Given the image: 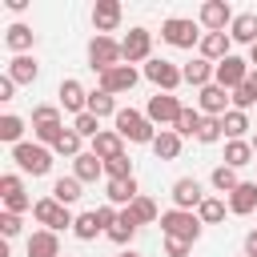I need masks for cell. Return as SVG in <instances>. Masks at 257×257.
Listing matches in <instances>:
<instances>
[{
	"label": "cell",
	"mask_w": 257,
	"mask_h": 257,
	"mask_svg": "<svg viewBox=\"0 0 257 257\" xmlns=\"http://www.w3.org/2000/svg\"><path fill=\"white\" fill-rule=\"evenodd\" d=\"M12 161H16L20 173L44 177V173L52 169V149H44V145H36V141H20V145L12 149Z\"/></svg>",
	"instance_id": "cell-2"
},
{
	"label": "cell",
	"mask_w": 257,
	"mask_h": 257,
	"mask_svg": "<svg viewBox=\"0 0 257 257\" xmlns=\"http://www.w3.org/2000/svg\"><path fill=\"white\" fill-rule=\"evenodd\" d=\"M96 221H100V229H104V233H108V229H112V225H116V221H120V213H116V209H112V205H100V209H96Z\"/></svg>",
	"instance_id": "cell-47"
},
{
	"label": "cell",
	"mask_w": 257,
	"mask_h": 257,
	"mask_svg": "<svg viewBox=\"0 0 257 257\" xmlns=\"http://www.w3.org/2000/svg\"><path fill=\"white\" fill-rule=\"evenodd\" d=\"M104 177H108V181H128V177H133V161H128V153L104 161Z\"/></svg>",
	"instance_id": "cell-40"
},
{
	"label": "cell",
	"mask_w": 257,
	"mask_h": 257,
	"mask_svg": "<svg viewBox=\"0 0 257 257\" xmlns=\"http://www.w3.org/2000/svg\"><path fill=\"white\" fill-rule=\"evenodd\" d=\"M72 128H76V133H80V137H88V141H92V137H96V133H100V120H96V116H92V112H80V116H76V120H72Z\"/></svg>",
	"instance_id": "cell-44"
},
{
	"label": "cell",
	"mask_w": 257,
	"mask_h": 257,
	"mask_svg": "<svg viewBox=\"0 0 257 257\" xmlns=\"http://www.w3.org/2000/svg\"><path fill=\"white\" fill-rule=\"evenodd\" d=\"M52 116H60L56 104H36V108H32V120H52Z\"/></svg>",
	"instance_id": "cell-50"
},
{
	"label": "cell",
	"mask_w": 257,
	"mask_h": 257,
	"mask_svg": "<svg viewBox=\"0 0 257 257\" xmlns=\"http://www.w3.org/2000/svg\"><path fill=\"white\" fill-rule=\"evenodd\" d=\"M229 36L237 40V44H257V12H237V20L229 24Z\"/></svg>",
	"instance_id": "cell-21"
},
{
	"label": "cell",
	"mask_w": 257,
	"mask_h": 257,
	"mask_svg": "<svg viewBox=\"0 0 257 257\" xmlns=\"http://www.w3.org/2000/svg\"><path fill=\"white\" fill-rule=\"evenodd\" d=\"M197 217H201V225H221L225 221V201L221 197H205L201 209H197Z\"/></svg>",
	"instance_id": "cell-36"
},
{
	"label": "cell",
	"mask_w": 257,
	"mask_h": 257,
	"mask_svg": "<svg viewBox=\"0 0 257 257\" xmlns=\"http://www.w3.org/2000/svg\"><path fill=\"white\" fill-rule=\"evenodd\" d=\"M249 60H241V56H225L221 64H217V72H213V84H221L225 92H233V88H241L245 80H249Z\"/></svg>",
	"instance_id": "cell-7"
},
{
	"label": "cell",
	"mask_w": 257,
	"mask_h": 257,
	"mask_svg": "<svg viewBox=\"0 0 257 257\" xmlns=\"http://www.w3.org/2000/svg\"><path fill=\"white\" fill-rule=\"evenodd\" d=\"M137 229H141V225H137V217H133V213L124 209V213H120V221H116V225L108 229V241L124 249V245H133V237H137Z\"/></svg>",
	"instance_id": "cell-27"
},
{
	"label": "cell",
	"mask_w": 257,
	"mask_h": 257,
	"mask_svg": "<svg viewBox=\"0 0 257 257\" xmlns=\"http://www.w3.org/2000/svg\"><path fill=\"white\" fill-rule=\"evenodd\" d=\"M116 257H141V253H137V249H120Z\"/></svg>",
	"instance_id": "cell-53"
},
{
	"label": "cell",
	"mask_w": 257,
	"mask_h": 257,
	"mask_svg": "<svg viewBox=\"0 0 257 257\" xmlns=\"http://www.w3.org/2000/svg\"><path fill=\"white\" fill-rule=\"evenodd\" d=\"M161 229H165V237H181V241L197 245V237H201V217H197V213H185V209H169V213H161Z\"/></svg>",
	"instance_id": "cell-3"
},
{
	"label": "cell",
	"mask_w": 257,
	"mask_h": 257,
	"mask_svg": "<svg viewBox=\"0 0 257 257\" xmlns=\"http://www.w3.org/2000/svg\"><path fill=\"white\" fill-rule=\"evenodd\" d=\"M145 76H149L161 92H173L177 84H185V76H181V68H177L173 60H149V64H145Z\"/></svg>",
	"instance_id": "cell-10"
},
{
	"label": "cell",
	"mask_w": 257,
	"mask_h": 257,
	"mask_svg": "<svg viewBox=\"0 0 257 257\" xmlns=\"http://www.w3.org/2000/svg\"><path fill=\"white\" fill-rule=\"evenodd\" d=\"M201 120H205V112H201V108H181V116H177L173 133H177V137H197V133H201Z\"/></svg>",
	"instance_id": "cell-31"
},
{
	"label": "cell",
	"mask_w": 257,
	"mask_h": 257,
	"mask_svg": "<svg viewBox=\"0 0 257 257\" xmlns=\"http://www.w3.org/2000/svg\"><path fill=\"white\" fill-rule=\"evenodd\" d=\"M88 112L100 120V116H116L120 108H116V100H112V92H104V88H96V92H88Z\"/></svg>",
	"instance_id": "cell-30"
},
{
	"label": "cell",
	"mask_w": 257,
	"mask_h": 257,
	"mask_svg": "<svg viewBox=\"0 0 257 257\" xmlns=\"http://www.w3.org/2000/svg\"><path fill=\"white\" fill-rule=\"evenodd\" d=\"M233 20H237V16H233V8H229L225 0H205V4H201V24H205L209 32H225Z\"/></svg>",
	"instance_id": "cell-13"
},
{
	"label": "cell",
	"mask_w": 257,
	"mask_h": 257,
	"mask_svg": "<svg viewBox=\"0 0 257 257\" xmlns=\"http://www.w3.org/2000/svg\"><path fill=\"white\" fill-rule=\"evenodd\" d=\"M213 72H217V64H209L205 56H197V60H189V64L181 68L185 84H193V88H205V84H213Z\"/></svg>",
	"instance_id": "cell-20"
},
{
	"label": "cell",
	"mask_w": 257,
	"mask_h": 257,
	"mask_svg": "<svg viewBox=\"0 0 257 257\" xmlns=\"http://www.w3.org/2000/svg\"><path fill=\"white\" fill-rule=\"evenodd\" d=\"M32 217H36L44 229H52V233H60V229L76 225V217L68 213V205H60L56 197H44V201H36V205H32Z\"/></svg>",
	"instance_id": "cell-5"
},
{
	"label": "cell",
	"mask_w": 257,
	"mask_h": 257,
	"mask_svg": "<svg viewBox=\"0 0 257 257\" xmlns=\"http://www.w3.org/2000/svg\"><path fill=\"white\" fill-rule=\"evenodd\" d=\"M52 197H56L60 205H72V201H80V181H76V177H56V185H52Z\"/></svg>",
	"instance_id": "cell-34"
},
{
	"label": "cell",
	"mask_w": 257,
	"mask_h": 257,
	"mask_svg": "<svg viewBox=\"0 0 257 257\" xmlns=\"http://www.w3.org/2000/svg\"><path fill=\"white\" fill-rule=\"evenodd\" d=\"M229 44H233V36H229V32H205L197 48H201V56H205L209 64H221L225 56H233V52H229Z\"/></svg>",
	"instance_id": "cell-15"
},
{
	"label": "cell",
	"mask_w": 257,
	"mask_h": 257,
	"mask_svg": "<svg viewBox=\"0 0 257 257\" xmlns=\"http://www.w3.org/2000/svg\"><path fill=\"white\" fill-rule=\"evenodd\" d=\"M128 213L137 217V225H153V221H161V213H157V201H153V197H137V201L128 205Z\"/></svg>",
	"instance_id": "cell-35"
},
{
	"label": "cell",
	"mask_w": 257,
	"mask_h": 257,
	"mask_svg": "<svg viewBox=\"0 0 257 257\" xmlns=\"http://www.w3.org/2000/svg\"><path fill=\"white\" fill-rule=\"evenodd\" d=\"M229 213H237V217L257 213V181H241V185L229 193Z\"/></svg>",
	"instance_id": "cell-18"
},
{
	"label": "cell",
	"mask_w": 257,
	"mask_h": 257,
	"mask_svg": "<svg viewBox=\"0 0 257 257\" xmlns=\"http://www.w3.org/2000/svg\"><path fill=\"white\" fill-rule=\"evenodd\" d=\"M88 64H92V72H108V68L124 64L120 40H112V36H92V40H88Z\"/></svg>",
	"instance_id": "cell-4"
},
{
	"label": "cell",
	"mask_w": 257,
	"mask_h": 257,
	"mask_svg": "<svg viewBox=\"0 0 257 257\" xmlns=\"http://www.w3.org/2000/svg\"><path fill=\"white\" fill-rule=\"evenodd\" d=\"M221 133H225V128H221V116H205V120H201V133H197V141H201V145H217V141H221Z\"/></svg>",
	"instance_id": "cell-42"
},
{
	"label": "cell",
	"mask_w": 257,
	"mask_h": 257,
	"mask_svg": "<svg viewBox=\"0 0 257 257\" xmlns=\"http://www.w3.org/2000/svg\"><path fill=\"white\" fill-rule=\"evenodd\" d=\"M24 209H32V201H28V193H12V197H4V213H24Z\"/></svg>",
	"instance_id": "cell-45"
},
{
	"label": "cell",
	"mask_w": 257,
	"mask_h": 257,
	"mask_svg": "<svg viewBox=\"0 0 257 257\" xmlns=\"http://www.w3.org/2000/svg\"><path fill=\"white\" fill-rule=\"evenodd\" d=\"M20 137H24V120L20 116H12V112H4L0 116V141H8L12 149L20 145Z\"/></svg>",
	"instance_id": "cell-37"
},
{
	"label": "cell",
	"mask_w": 257,
	"mask_h": 257,
	"mask_svg": "<svg viewBox=\"0 0 257 257\" xmlns=\"http://www.w3.org/2000/svg\"><path fill=\"white\" fill-rule=\"evenodd\" d=\"M245 257H257V229L245 233Z\"/></svg>",
	"instance_id": "cell-52"
},
{
	"label": "cell",
	"mask_w": 257,
	"mask_h": 257,
	"mask_svg": "<svg viewBox=\"0 0 257 257\" xmlns=\"http://www.w3.org/2000/svg\"><path fill=\"white\" fill-rule=\"evenodd\" d=\"M32 137H36V145L52 149V145L64 137V124H60V116H52V120H32Z\"/></svg>",
	"instance_id": "cell-24"
},
{
	"label": "cell",
	"mask_w": 257,
	"mask_h": 257,
	"mask_svg": "<svg viewBox=\"0 0 257 257\" xmlns=\"http://www.w3.org/2000/svg\"><path fill=\"white\" fill-rule=\"evenodd\" d=\"M28 257H60V241L52 229H36L28 237Z\"/></svg>",
	"instance_id": "cell-22"
},
{
	"label": "cell",
	"mask_w": 257,
	"mask_h": 257,
	"mask_svg": "<svg viewBox=\"0 0 257 257\" xmlns=\"http://www.w3.org/2000/svg\"><path fill=\"white\" fill-rule=\"evenodd\" d=\"M249 145H253V157H257V137H253V141H249Z\"/></svg>",
	"instance_id": "cell-56"
},
{
	"label": "cell",
	"mask_w": 257,
	"mask_h": 257,
	"mask_svg": "<svg viewBox=\"0 0 257 257\" xmlns=\"http://www.w3.org/2000/svg\"><path fill=\"white\" fill-rule=\"evenodd\" d=\"M229 96H233V108H241V112H245V108H253V104H257V92H253V84H249V80H245V84H241V88H233V92H229Z\"/></svg>",
	"instance_id": "cell-43"
},
{
	"label": "cell",
	"mask_w": 257,
	"mask_h": 257,
	"mask_svg": "<svg viewBox=\"0 0 257 257\" xmlns=\"http://www.w3.org/2000/svg\"><path fill=\"white\" fill-rule=\"evenodd\" d=\"M12 96H16V80L4 72V76H0V100H12Z\"/></svg>",
	"instance_id": "cell-51"
},
{
	"label": "cell",
	"mask_w": 257,
	"mask_h": 257,
	"mask_svg": "<svg viewBox=\"0 0 257 257\" xmlns=\"http://www.w3.org/2000/svg\"><path fill=\"white\" fill-rule=\"evenodd\" d=\"M249 84H253V92H257V68H253V72H249Z\"/></svg>",
	"instance_id": "cell-54"
},
{
	"label": "cell",
	"mask_w": 257,
	"mask_h": 257,
	"mask_svg": "<svg viewBox=\"0 0 257 257\" xmlns=\"http://www.w3.org/2000/svg\"><path fill=\"white\" fill-rule=\"evenodd\" d=\"M249 64H257V44H253V48H249Z\"/></svg>",
	"instance_id": "cell-55"
},
{
	"label": "cell",
	"mask_w": 257,
	"mask_h": 257,
	"mask_svg": "<svg viewBox=\"0 0 257 257\" xmlns=\"http://www.w3.org/2000/svg\"><path fill=\"white\" fill-rule=\"evenodd\" d=\"M201 201H205V193H201V181H197V177L173 181V205H177V209L193 213V209H201Z\"/></svg>",
	"instance_id": "cell-12"
},
{
	"label": "cell",
	"mask_w": 257,
	"mask_h": 257,
	"mask_svg": "<svg viewBox=\"0 0 257 257\" xmlns=\"http://www.w3.org/2000/svg\"><path fill=\"white\" fill-rule=\"evenodd\" d=\"M32 40H36V32H32L28 24H12V28L4 32V44H8L12 52H24V48H32Z\"/></svg>",
	"instance_id": "cell-32"
},
{
	"label": "cell",
	"mask_w": 257,
	"mask_h": 257,
	"mask_svg": "<svg viewBox=\"0 0 257 257\" xmlns=\"http://www.w3.org/2000/svg\"><path fill=\"white\" fill-rule=\"evenodd\" d=\"M72 233H76L80 241H92V237L100 233V221H96V209H92V213H80V217H76V225H72Z\"/></svg>",
	"instance_id": "cell-41"
},
{
	"label": "cell",
	"mask_w": 257,
	"mask_h": 257,
	"mask_svg": "<svg viewBox=\"0 0 257 257\" xmlns=\"http://www.w3.org/2000/svg\"><path fill=\"white\" fill-rule=\"evenodd\" d=\"M253 161V145L249 141H229L225 145V165L229 169H241V165H249Z\"/></svg>",
	"instance_id": "cell-33"
},
{
	"label": "cell",
	"mask_w": 257,
	"mask_h": 257,
	"mask_svg": "<svg viewBox=\"0 0 257 257\" xmlns=\"http://www.w3.org/2000/svg\"><path fill=\"white\" fill-rule=\"evenodd\" d=\"M104 173V161L96 157V153H80L76 161H72V177L80 181V185H88V181H96Z\"/></svg>",
	"instance_id": "cell-23"
},
{
	"label": "cell",
	"mask_w": 257,
	"mask_h": 257,
	"mask_svg": "<svg viewBox=\"0 0 257 257\" xmlns=\"http://www.w3.org/2000/svg\"><path fill=\"white\" fill-rule=\"evenodd\" d=\"M221 128H225L229 141H245V133H249V116H245L241 108H229V112L221 116Z\"/></svg>",
	"instance_id": "cell-29"
},
{
	"label": "cell",
	"mask_w": 257,
	"mask_h": 257,
	"mask_svg": "<svg viewBox=\"0 0 257 257\" xmlns=\"http://www.w3.org/2000/svg\"><path fill=\"white\" fill-rule=\"evenodd\" d=\"M161 40H165V44H173V48H193V44H201V32H197V24H193V20L173 16V20H165V24H161Z\"/></svg>",
	"instance_id": "cell-6"
},
{
	"label": "cell",
	"mask_w": 257,
	"mask_h": 257,
	"mask_svg": "<svg viewBox=\"0 0 257 257\" xmlns=\"http://www.w3.org/2000/svg\"><path fill=\"white\" fill-rule=\"evenodd\" d=\"M8 76H12L16 84H32V80L40 76V64H36L32 56H12V64H8Z\"/></svg>",
	"instance_id": "cell-28"
},
{
	"label": "cell",
	"mask_w": 257,
	"mask_h": 257,
	"mask_svg": "<svg viewBox=\"0 0 257 257\" xmlns=\"http://www.w3.org/2000/svg\"><path fill=\"white\" fill-rule=\"evenodd\" d=\"M60 104H64V112H88V92H84V84L80 80H60Z\"/></svg>",
	"instance_id": "cell-19"
},
{
	"label": "cell",
	"mask_w": 257,
	"mask_h": 257,
	"mask_svg": "<svg viewBox=\"0 0 257 257\" xmlns=\"http://www.w3.org/2000/svg\"><path fill=\"white\" fill-rule=\"evenodd\" d=\"M116 24H120V0H96L92 4V28H96V36H108Z\"/></svg>",
	"instance_id": "cell-14"
},
{
	"label": "cell",
	"mask_w": 257,
	"mask_h": 257,
	"mask_svg": "<svg viewBox=\"0 0 257 257\" xmlns=\"http://www.w3.org/2000/svg\"><path fill=\"white\" fill-rule=\"evenodd\" d=\"M181 100L173 96V92H157V96H149V108H145V116L153 120V124H177V116H181Z\"/></svg>",
	"instance_id": "cell-9"
},
{
	"label": "cell",
	"mask_w": 257,
	"mask_h": 257,
	"mask_svg": "<svg viewBox=\"0 0 257 257\" xmlns=\"http://www.w3.org/2000/svg\"><path fill=\"white\" fill-rule=\"evenodd\" d=\"M80 141H84V137H80L76 128H64V137L52 145V153H60V157H72V161H76V157L84 153V149H80Z\"/></svg>",
	"instance_id": "cell-38"
},
{
	"label": "cell",
	"mask_w": 257,
	"mask_h": 257,
	"mask_svg": "<svg viewBox=\"0 0 257 257\" xmlns=\"http://www.w3.org/2000/svg\"><path fill=\"white\" fill-rule=\"evenodd\" d=\"M104 197H108V205H133V201L141 197V193H137V177H128V181H108Z\"/></svg>",
	"instance_id": "cell-26"
},
{
	"label": "cell",
	"mask_w": 257,
	"mask_h": 257,
	"mask_svg": "<svg viewBox=\"0 0 257 257\" xmlns=\"http://www.w3.org/2000/svg\"><path fill=\"white\" fill-rule=\"evenodd\" d=\"M153 153H157V161H177L181 157V137L173 128H161L157 141H153Z\"/></svg>",
	"instance_id": "cell-25"
},
{
	"label": "cell",
	"mask_w": 257,
	"mask_h": 257,
	"mask_svg": "<svg viewBox=\"0 0 257 257\" xmlns=\"http://www.w3.org/2000/svg\"><path fill=\"white\" fill-rule=\"evenodd\" d=\"M0 233H4V241L16 237V233H20V217H16V213H4V217H0Z\"/></svg>",
	"instance_id": "cell-48"
},
{
	"label": "cell",
	"mask_w": 257,
	"mask_h": 257,
	"mask_svg": "<svg viewBox=\"0 0 257 257\" xmlns=\"http://www.w3.org/2000/svg\"><path fill=\"white\" fill-rule=\"evenodd\" d=\"M209 181H213V189H217V193H233V189L241 185V181H237V169H229V165H217Z\"/></svg>",
	"instance_id": "cell-39"
},
{
	"label": "cell",
	"mask_w": 257,
	"mask_h": 257,
	"mask_svg": "<svg viewBox=\"0 0 257 257\" xmlns=\"http://www.w3.org/2000/svg\"><path fill=\"white\" fill-rule=\"evenodd\" d=\"M12 193H24V181L16 173H4L0 177V197H12Z\"/></svg>",
	"instance_id": "cell-46"
},
{
	"label": "cell",
	"mask_w": 257,
	"mask_h": 257,
	"mask_svg": "<svg viewBox=\"0 0 257 257\" xmlns=\"http://www.w3.org/2000/svg\"><path fill=\"white\" fill-rule=\"evenodd\" d=\"M229 100H233V96H229L221 84H205L201 96H197V104H201L205 116H225V112H229Z\"/></svg>",
	"instance_id": "cell-16"
},
{
	"label": "cell",
	"mask_w": 257,
	"mask_h": 257,
	"mask_svg": "<svg viewBox=\"0 0 257 257\" xmlns=\"http://www.w3.org/2000/svg\"><path fill=\"white\" fill-rule=\"evenodd\" d=\"M137 80H141V72L133 68V64H116V68H108V72H100V88L104 92H133L137 88Z\"/></svg>",
	"instance_id": "cell-11"
},
{
	"label": "cell",
	"mask_w": 257,
	"mask_h": 257,
	"mask_svg": "<svg viewBox=\"0 0 257 257\" xmlns=\"http://www.w3.org/2000/svg\"><path fill=\"white\" fill-rule=\"evenodd\" d=\"M120 52H124V64H149V52H153V32L149 28H128L124 40H120Z\"/></svg>",
	"instance_id": "cell-8"
},
{
	"label": "cell",
	"mask_w": 257,
	"mask_h": 257,
	"mask_svg": "<svg viewBox=\"0 0 257 257\" xmlns=\"http://www.w3.org/2000/svg\"><path fill=\"white\" fill-rule=\"evenodd\" d=\"M88 153H96L100 161H112V157H124V137L116 133V128H100L96 137H92V149Z\"/></svg>",
	"instance_id": "cell-17"
},
{
	"label": "cell",
	"mask_w": 257,
	"mask_h": 257,
	"mask_svg": "<svg viewBox=\"0 0 257 257\" xmlns=\"http://www.w3.org/2000/svg\"><path fill=\"white\" fill-rule=\"evenodd\" d=\"M189 249H193L189 241H181V237H165V253H169V257H185Z\"/></svg>",
	"instance_id": "cell-49"
},
{
	"label": "cell",
	"mask_w": 257,
	"mask_h": 257,
	"mask_svg": "<svg viewBox=\"0 0 257 257\" xmlns=\"http://www.w3.org/2000/svg\"><path fill=\"white\" fill-rule=\"evenodd\" d=\"M112 120H116V133L124 141H133V145H153L157 141V124L145 112H137V108H120Z\"/></svg>",
	"instance_id": "cell-1"
}]
</instances>
